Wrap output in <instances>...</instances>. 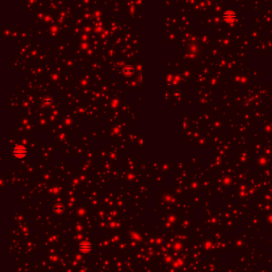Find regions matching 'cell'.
<instances>
[{
    "instance_id": "6da1fadb",
    "label": "cell",
    "mask_w": 272,
    "mask_h": 272,
    "mask_svg": "<svg viewBox=\"0 0 272 272\" xmlns=\"http://www.w3.org/2000/svg\"><path fill=\"white\" fill-rule=\"evenodd\" d=\"M14 154L18 158H22L27 154V150L22 147H16L15 149L14 150Z\"/></svg>"
},
{
    "instance_id": "3957f363",
    "label": "cell",
    "mask_w": 272,
    "mask_h": 272,
    "mask_svg": "<svg viewBox=\"0 0 272 272\" xmlns=\"http://www.w3.org/2000/svg\"><path fill=\"white\" fill-rule=\"evenodd\" d=\"M133 72V68L131 67V66H127V67H125L124 69L125 74L127 75V76H129V75L132 74Z\"/></svg>"
},
{
    "instance_id": "7a4b0ae2",
    "label": "cell",
    "mask_w": 272,
    "mask_h": 272,
    "mask_svg": "<svg viewBox=\"0 0 272 272\" xmlns=\"http://www.w3.org/2000/svg\"><path fill=\"white\" fill-rule=\"evenodd\" d=\"M91 245L87 242H82V244L79 245V249L82 251V252H88L91 250Z\"/></svg>"
}]
</instances>
